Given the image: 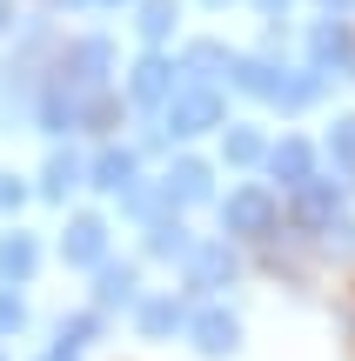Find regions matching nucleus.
Masks as SVG:
<instances>
[{"label":"nucleus","mask_w":355,"mask_h":361,"mask_svg":"<svg viewBox=\"0 0 355 361\" xmlns=\"http://www.w3.org/2000/svg\"><path fill=\"white\" fill-rule=\"evenodd\" d=\"M188 335H195L201 355H228L241 341V328H235V314H228V308H201L195 322H188Z\"/></svg>","instance_id":"nucleus-4"},{"label":"nucleus","mask_w":355,"mask_h":361,"mask_svg":"<svg viewBox=\"0 0 355 361\" xmlns=\"http://www.w3.org/2000/svg\"><path fill=\"white\" fill-rule=\"evenodd\" d=\"M94 188H107V194H128L134 188V154H128V147H107V154L94 161Z\"/></svg>","instance_id":"nucleus-6"},{"label":"nucleus","mask_w":355,"mask_h":361,"mask_svg":"<svg viewBox=\"0 0 355 361\" xmlns=\"http://www.w3.org/2000/svg\"><path fill=\"white\" fill-rule=\"evenodd\" d=\"M168 27H174V0H141V34L161 40Z\"/></svg>","instance_id":"nucleus-17"},{"label":"nucleus","mask_w":355,"mask_h":361,"mask_svg":"<svg viewBox=\"0 0 355 361\" xmlns=\"http://www.w3.org/2000/svg\"><path fill=\"white\" fill-rule=\"evenodd\" d=\"M315 61H322V67L349 61V27H315Z\"/></svg>","instance_id":"nucleus-14"},{"label":"nucleus","mask_w":355,"mask_h":361,"mask_svg":"<svg viewBox=\"0 0 355 361\" xmlns=\"http://www.w3.org/2000/svg\"><path fill=\"white\" fill-rule=\"evenodd\" d=\"M215 7H222V0H215Z\"/></svg>","instance_id":"nucleus-29"},{"label":"nucleus","mask_w":355,"mask_h":361,"mask_svg":"<svg viewBox=\"0 0 355 361\" xmlns=\"http://www.w3.org/2000/svg\"><path fill=\"white\" fill-rule=\"evenodd\" d=\"M222 221H228V234H268L275 228V194L268 188H235L228 207H222Z\"/></svg>","instance_id":"nucleus-2"},{"label":"nucleus","mask_w":355,"mask_h":361,"mask_svg":"<svg viewBox=\"0 0 355 361\" xmlns=\"http://www.w3.org/2000/svg\"><path fill=\"white\" fill-rule=\"evenodd\" d=\"M335 154L355 161V121H342V128H335Z\"/></svg>","instance_id":"nucleus-24"},{"label":"nucleus","mask_w":355,"mask_h":361,"mask_svg":"<svg viewBox=\"0 0 355 361\" xmlns=\"http://www.w3.org/2000/svg\"><path fill=\"white\" fill-rule=\"evenodd\" d=\"M101 67H107V47H101V40H88V47L74 54V80H80V87H94V80H101Z\"/></svg>","instance_id":"nucleus-15"},{"label":"nucleus","mask_w":355,"mask_h":361,"mask_svg":"<svg viewBox=\"0 0 355 361\" xmlns=\"http://www.w3.org/2000/svg\"><path fill=\"white\" fill-rule=\"evenodd\" d=\"M329 207H335V188H329V180H302V214L308 221H329Z\"/></svg>","instance_id":"nucleus-16"},{"label":"nucleus","mask_w":355,"mask_h":361,"mask_svg":"<svg viewBox=\"0 0 355 361\" xmlns=\"http://www.w3.org/2000/svg\"><path fill=\"white\" fill-rule=\"evenodd\" d=\"M268 168H275L282 188H302V180H308V147L302 141H282L275 154H268Z\"/></svg>","instance_id":"nucleus-9"},{"label":"nucleus","mask_w":355,"mask_h":361,"mask_svg":"<svg viewBox=\"0 0 355 361\" xmlns=\"http://www.w3.org/2000/svg\"><path fill=\"white\" fill-rule=\"evenodd\" d=\"M128 295H134V268H101V308H114Z\"/></svg>","instance_id":"nucleus-18"},{"label":"nucleus","mask_w":355,"mask_h":361,"mask_svg":"<svg viewBox=\"0 0 355 361\" xmlns=\"http://www.w3.org/2000/svg\"><path fill=\"white\" fill-rule=\"evenodd\" d=\"M47 361H74V348H54V355H47Z\"/></svg>","instance_id":"nucleus-25"},{"label":"nucleus","mask_w":355,"mask_h":361,"mask_svg":"<svg viewBox=\"0 0 355 361\" xmlns=\"http://www.w3.org/2000/svg\"><path fill=\"white\" fill-rule=\"evenodd\" d=\"M174 328H181V308L174 301H148L141 308V335H174Z\"/></svg>","instance_id":"nucleus-13"},{"label":"nucleus","mask_w":355,"mask_h":361,"mask_svg":"<svg viewBox=\"0 0 355 361\" xmlns=\"http://www.w3.org/2000/svg\"><path fill=\"white\" fill-rule=\"evenodd\" d=\"M0 27H7V7H0Z\"/></svg>","instance_id":"nucleus-27"},{"label":"nucleus","mask_w":355,"mask_h":361,"mask_svg":"<svg viewBox=\"0 0 355 361\" xmlns=\"http://www.w3.org/2000/svg\"><path fill=\"white\" fill-rule=\"evenodd\" d=\"M74 121H80L74 94H47V107H40V128H47V134H67Z\"/></svg>","instance_id":"nucleus-12"},{"label":"nucleus","mask_w":355,"mask_h":361,"mask_svg":"<svg viewBox=\"0 0 355 361\" xmlns=\"http://www.w3.org/2000/svg\"><path fill=\"white\" fill-rule=\"evenodd\" d=\"M188 268H195V288H228L235 281V255H228V247H195Z\"/></svg>","instance_id":"nucleus-5"},{"label":"nucleus","mask_w":355,"mask_h":361,"mask_svg":"<svg viewBox=\"0 0 355 361\" xmlns=\"http://www.w3.org/2000/svg\"><path fill=\"white\" fill-rule=\"evenodd\" d=\"M235 80H241L248 94H268V101L282 94V74H275L268 61H235Z\"/></svg>","instance_id":"nucleus-11"},{"label":"nucleus","mask_w":355,"mask_h":361,"mask_svg":"<svg viewBox=\"0 0 355 361\" xmlns=\"http://www.w3.org/2000/svg\"><path fill=\"white\" fill-rule=\"evenodd\" d=\"M34 261H40V247L27 241V234H7V241H0V274H7V281H27Z\"/></svg>","instance_id":"nucleus-8"},{"label":"nucleus","mask_w":355,"mask_h":361,"mask_svg":"<svg viewBox=\"0 0 355 361\" xmlns=\"http://www.w3.org/2000/svg\"><path fill=\"white\" fill-rule=\"evenodd\" d=\"M329 7H342V0H329Z\"/></svg>","instance_id":"nucleus-28"},{"label":"nucleus","mask_w":355,"mask_h":361,"mask_svg":"<svg viewBox=\"0 0 355 361\" xmlns=\"http://www.w3.org/2000/svg\"><path fill=\"white\" fill-rule=\"evenodd\" d=\"M74 180H80V161H74V154H54V161H47V180H40V188H47V194H67Z\"/></svg>","instance_id":"nucleus-19"},{"label":"nucleus","mask_w":355,"mask_h":361,"mask_svg":"<svg viewBox=\"0 0 355 361\" xmlns=\"http://www.w3.org/2000/svg\"><path fill=\"white\" fill-rule=\"evenodd\" d=\"M201 194H208V168L201 161H181L168 174V201H201Z\"/></svg>","instance_id":"nucleus-10"},{"label":"nucleus","mask_w":355,"mask_h":361,"mask_svg":"<svg viewBox=\"0 0 355 361\" xmlns=\"http://www.w3.org/2000/svg\"><path fill=\"white\" fill-rule=\"evenodd\" d=\"M61 255L74 261V268H101V255H107V228H101L94 214H80L74 228L61 234Z\"/></svg>","instance_id":"nucleus-3"},{"label":"nucleus","mask_w":355,"mask_h":361,"mask_svg":"<svg viewBox=\"0 0 355 361\" xmlns=\"http://www.w3.org/2000/svg\"><path fill=\"white\" fill-rule=\"evenodd\" d=\"M228 161H241V168H248V161H262V134L235 128V134H228Z\"/></svg>","instance_id":"nucleus-20"},{"label":"nucleus","mask_w":355,"mask_h":361,"mask_svg":"<svg viewBox=\"0 0 355 361\" xmlns=\"http://www.w3.org/2000/svg\"><path fill=\"white\" fill-rule=\"evenodd\" d=\"M148 247H155V255H188L181 228H155V241H148Z\"/></svg>","instance_id":"nucleus-21"},{"label":"nucleus","mask_w":355,"mask_h":361,"mask_svg":"<svg viewBox=\"0 0 355 361\" xmlns=\"http://www.w3.org/2000/svg\"><path fill=\"white\" fill-rule=\"evenodd\" d=\"M262 7H268V13H282V7H289V0H262Z\"/></svg>","instance_id":"nucleus-26"},{"label":"nucleus","mask_w":355,"mask_h":361,"mask_svg":"<svg viewBox=\"0 0 355 361\" xmlns=\"http://www.w3.org/2000/svg\"><path fill=\"white\" fill-rule=\"evenodd\" d=\"M27 322V308H20V301H13V295H0V335H13V328H20Z\"/></svg>","instance_id":"nucleus-22"},{"label":"nucleus","mask_w":355,"mask_h":361,"mask_svg":"<svg viewBox=\"0 0 355 361\" xmlns=\"http://www.w3.org/2000/svg\"><path fill=\"white\" fill-rule=\"evenodd\" d=\"M222 128V94L215 87H181L168 101V134H208Z\"/></svg>","instance_id":"nucleus-1"},{"label":"nucleus","mask_w":355,"mask_h":361,"mask_svg":"<svg viewBox=\"0 0 355 361\" xmlns=\"http://www.w3.org/2000/svg\"><path fill=\"white\" fill-rule=\"evenodd\" d=\"M168 87H174V67L161 61V54H148V61L134 67V101H168Z\"/></svg>","instance_id":"nucleus-7"},{"label":"nucleus","mask_w":355,"mask_h":361,"mask_svg":"<svg viewBox=\"0 0 355 361\" xmlns=\"http://www.w3.org/2000/svg\"><path fill=\"white\" fill-rule=\"evenodd\" d=\"M88 335H94V314H80V322H67V328H61V348H80Z\"/></svg>","instance_id":"nucleus-23"}]
</instances>
